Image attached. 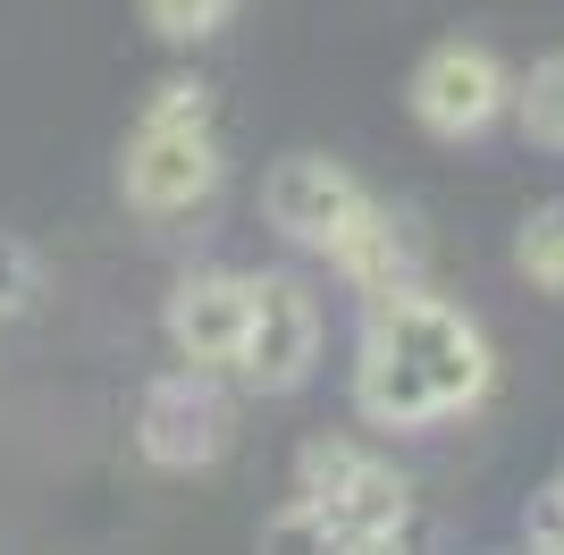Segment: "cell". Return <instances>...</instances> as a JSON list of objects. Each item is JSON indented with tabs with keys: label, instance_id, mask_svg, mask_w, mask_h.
I'll list each match as a JSON object with an SVG mask.
<instances>
[{
	"label": "cell",
	"instance_id": "cell-13",
	"mask_svg": "<svg viewBox=\"0 0 564 555\" xmlns=\"http://www.w3.org/2000/svg\"><path fill=\"white\" fill-rule=\"evenodd\" d=\"M34 295H43V253H34L25 236L0 228V320H9V312H25Z\"/></svg>",
	"mask_w": 564,
	"mask_h": 555
},
{
	"label": "cell",
	"instance_id": "cell-7",
	"mask_svg": "<svg viewBox=\"0 0 564 555\" xmlns=\"http://www.w3.org/2000/svg\"><path fill=\"white\" fill-rule=\"evenodd\" d=\"M245 320H253V270H228V261L186 270L177 286H169V303H161V328H169V346H177V362L212 370V379L236 370Z\"/></svg>",
	"mask_w": 564,
	"mask_h": 555
},
{
	"label": "cell",
	"instance_id": "cell-1",
	"mask_svg": "<svg viewBox=\"0 0 564 555\" xmlns=\"http://www.w3.org/2000/svg\"><path fill=\"white\" fill-rule=\"evenodd\" d=\"M497 379V353L464 303L413 286L362 303V346H354V413L371 429H438L471 413Z\"/></svg>",
	"mask_w": 564,
	"mask_h": 555
},
{
	"label": "cell",
	"instance_id": "cell-5",
	"mask_svg": "<svg viewBox=\"0 0 564 555\" xmlns=\"http://www.w3.org/2000/svg\"><path fill=\"white\" fill-rule=\"evenodd\" d=\"M506 92H514V68L489 43H438V51H422V68L404 76V110H413L422 135L471 143L506 118Z\"/></svg>",
	"mask_w": 564,
	"mask_h": 555
},
{
	"label": "cell",
	"instance_id": "cell-12",
	"mask_svg": "<svg viewBox=\"0 0 564 555\" xmlns=\"http://www.w3.org/2000/svg\"><path fill=\"white\" fill-rule=\"evenodd\" d=\"M135 9H143V25H152L161 43H177V51L228 34V18H236V0H135Z\"/></svg>",
	"mask_w": 564,
	"mask_h": 555
},
{
	"label": "cell",
	"instance_id": "cell-2",
	"mask_svg": "<svg viewBox=\"0 0 564 555\" xmlns=\"http://www.w3.org/2000/svg\"><path fill=\"white\" fill-rule=\"evenodd\" d=\"M118 194L143 219H186L219 194V143H212V92L194 76H169L135 110V135L118 152Z\"/></svg>",
	"mask_w": 564,
	"mask_h": 555
},
{
	"label": "cell",
	"instance_id": "cell-4",
	"mask_svg": "<svg viewBox=\"0 0 564 555\" xmlns=\"http://www.w3.org/2000/svg\"><path fill=\"white\" fill-rule=\"evenodd\" d=\"M321 295H312V278H286V270H261L253 278V320H245V346H236V370L253 395H295L321 370Z\"/></svg>",
	"mask_w": 564,
	"mask_h": 555
},
{
	"label": "cell",
	"instance_id": "cell-10",
	"mask_svg": "<svg viewBox=\"0 0 564 555\" xmlns=\"http://www.w3.org/2000/svg\"><path fill=\"white\" fill-rule=\"evenodd\" d=\"M506 118L522 127L531 152H556V161H564V51H547V59H531V68L514 76Z\"/></svg>",
	"mask_w": 564,
	"mask_h": 555
},
{
	"label": "cell",
	"instance_id": "cell-3",
	"mask_svg": "<svg viewBox=\"0 0 564 555\" xmlns=\"http://www.w3.org/2000/svg\"><path fill=\"white\" fill-rule=\"evenodd\" d=\"M295 497H312L329 547L346 555H379L413 531V488H404L397 463H379L371 446L354 438H312L304 463H295Z\"/></svg>",
	"mask_w": 564,
	"mask_h": 555
},
{
	"label": "cell",
	"instance_id": "cell-9",
	"mask_svg": "<svg viewBox=\"0 0 564 555\" xmlns=\"http://www.w3.org/2000/svg\"><path fill=\"white\" fill-rule=\"evenodd\" d=\"M321 261H329V270L346 278V295H362V303H371V295H388V286H413V278H422L413 228H404L397 210H379V203H362V210H354V228L337 236V244H329Z\"/></svg>",
	"mask_w": 564,
	"mask_h": 555
},
{
	"label": "cell",
	"instance_id": "cell-8",
	"mask_svg": "<svg viewBox=\"0 0 564 555\" xmlns=\"http://www.w3.org/2000/svg\"><path fill=\"white\" fill-rule=\"evenodd\" d=\"M362 203H371L362 177H354L346 161H329V152H286V161H270V177H261L270 228H279L286 244H304V253H329L337 236L354 228Z\"/></svg>",
	"mask_w": 564,
	"mask_h": 555
},
{
	"label": "cell",
	"instance_id": "cell-11",
	"mask_svg": "<svg viewBox=\"0 0 564 555\" xmlns=\"http://www.w3.org/2000/svg\"><path fill=\"white\" fill-rule=\"evenodd\" d=\"M514 270L540 286V295H564V203H540L514 228Z\"/></svg>",
	"mask_w": 564,
	"mask_h": 555
},
{
	"label": "cell",
	"instance_id": "cell-14",
	"mask_svg": "<svg viewBox=\"0 0 564 555\" xmlns=\"http://www.w3.org/2000/svg\"><path fill=\"white\" fill-rule=\"evenodd\" d=\"M522 538L531 547H547V555H564V471L531 497V513H522Z\"/></svg>",
	"mask_w": 564,
	"mask_h": 555
},
{
	"label": "cell",
	"instance_id": "cell-6",
	"mask_svg": "<svg viewBox=\"0 0 564 555\" xmlns=\"http://www.w3.org/2000/svg\"><path fill=\"white\" fill-rule=\"evenodd\" d=\"M228 388H219L212 370H169V379H152L143 388V413H135V446L143 463H161V471H203V463L228 455Z\"/></svg>",
	"mask_w": 564,
	"mask_h": 555
}]
</instances>
